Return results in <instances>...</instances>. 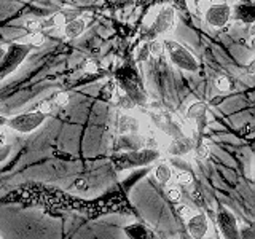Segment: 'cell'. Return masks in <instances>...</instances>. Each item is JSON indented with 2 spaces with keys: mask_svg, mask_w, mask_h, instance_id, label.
I'll list each match as a JSON object with an SVG mask.
<instances>
[{
  "mask_svg": "<svg viewBox=\"0 0 255 239\" xmlns=\"http://www.w3.org/2000/svg\"><path fill=\"white\" fill-rule=\"evenodd\" d=\"M125 233L126 236H129V238H135V239H139V238H147L148 235V231L143 228L140 223H134V225H129V227H126L125 228Z\"/></svg>",
  "mask_w": 255,
  "mask_h": 239,
  "instance_id": "cell-15",
  "label": "cell"
},
{
  "mask_svg": "<svg viewBox=\"0 0 255 239\" xmlns=\"http://www.w3.org/2000/svg\"><path fill=\"white\" fill-rule=\"evenodd\" d=\"M163 50H164L163 42H151V43H150V53H151V54L158 56V54H161V53H163Z\"/></svg>",
  "mask_w": 255,
  "mask_h": 239,
  "instance_id": "cell-26",
  "label": "cell"
},
{
  "mask_svg": "<svg viewBox=\"0 0 255 239\" xmlns=\"http://www.w3.org/2000/svg\"><path fill=\"white\" fill-rule=\"evenodd\" d=\"M0 238H3V236H2V235H0Z\"/></svg>",
  "mask_w": 255,
  "mask_h": 239,
  "instance_id": "cell-33",
  "label": "cell"
},
{
  "mask_svg": "<svg viewBox=\"0 0 255 239\" xmlns=\"http://www.w3.org/2000/svg\"><path fill=\"white\" fill-rule=\"evenodd\" d=\"M117 127L122 134H135L139 131V121L129 115H120Z\"/></svg>",
  "mask_w": 255,
  "mask_h": 239,
  "instance_id": "cell-12",
  "label": "cell"
},
{
  "mask_svg": "<svg viewBox=\"0 0 255 239\" xmlns=\"http://www.w3.org/2000/svg\"><path fill=\"white\" fill-rule=\"evenodd\" d=\"M155 177H156L158 182L167 183V182L172 179V169H171V166L166 164V163L158 164L156 169H155Z\"/></svg>",
  "mask_w": 255,
  "mask_h": 239,
  "instance_id": "cell-14",
  "label": "cell"
},
{
  "mask_svg": "<svg viewBox=\"0 0 255 239\" xmlns=\"http://www.w3.org/2000/svg\"><path fill=\"white\" fill-rule=\"evenodd\" d=\"M26 29L29 32H37L42 29V21H38V19H29L26 21Z\"/></svg>",
  "mask_w": 255,
  "mask_h": 239,
  "instance_id": "cell-25",
  "label": "cell"
},
{
  "mask_svg": "<svg viewBox=\"0 0 255 239\" xmlns=\"http://www.w3.org/2000/svg\"><path fill=\"white\" fill-rule=\"evenodd\" d=\"M159 156V153L156 150L151 148H142V150H135V151H129V153L125 155V161H126V167L131 166H145L150 164L151 161Z\"/></svg>",
  "mask_w": 255,
  "mask_h": 239,
  "instance_id": "cell-6",
  "label": "cell"
},
{
  "mask_svg": "<svg viewBox=\"0 0 255 239\" xmlns=\"http://www.w3.org/2000/svg\"><path fill=\"white\" fill-rule=\"evenodd\" d=\"M191 150H193V140L190 137H185V135H175L169 143V147H167V151L174 156L187 155Z\"/></svg>",
  "mask_w": 255,
  "mask_h": 239,
  "instance_id": "cell-9",
  "label": "cell"
},
{
  "mask_svg": "<svg viewBox=\"0 0 255 239\" xmlns=\"http://www.w3.org/2000/svg\"><path fill=\"white\" fill-rule=\"evenodd\" d=\"M204 18L209 26L222 29L233 18V10L228 3H211L204 10Z\"/></svg>",
  "mask_w": 255,
  "mask_h": 239,
  "instance_id": "cell-4",
  "label": "cell"
},
{
  "mask_svg": "<svg viewBox=\"0 0 255 239\" xmlns=\"http://www.w3.org/2000/svg\"><path fill=\"white\" fill-rule=\"evenodd\" d=\"M233 10V16L236 19L252 24L255 21V8L251 2H239L236 6H231Z\"/></svg>",
  "mask_w": 255,
  "mask_h": 239,
  "instance_id": "cell-10",
  "label": "cell"
},
{
  "mask_svg": "<svg viewBox=\"0 0 255 239\" xmlns=\"http://www.w3.org/2000/svg\"><path fill=\"white\" fill-rule=\"evenodd\" d=\"M175 180H177L180 185H190V183L193 182V175L188 171H179L175 174Z\"/></svg>",
  "mask_w": 255,
  "mask_h": 239,
  "instance_id": "cell-17",
  "label": "cell"
},
{
  "mask_svg": "<svg viewBox=\"0 0 255 239\" xmlns=\"http://www.w3.org/2000/svg\"><path fill=\"white\" fill-rule=\"evenodd\" d=\"M167 198L171 199V201L174 203H179L180 199H182V191L177 188V187H171V188H167Z\"/></svg>",
  "mask_w": 255,
  "mask_h": 239,
  "instance_id": "cell-22",
  "label": "cell"
},
{
  "mask_svg": "<svg viewBox=\"0 0 255 239\" xmlns=\"http://www.w3.org/2000/svg\"><path fill=\"white\" fill-rule=\"evenodd\" d=\"M215 86H217V90L222 91V93H227L231 90V82L228 77H219L217 82H215Z\"/></svg>",
  "mask_w": 255,
  "mask_h": 239,
  "instance_id": "cell-18",
  "label": "cell"
},
{
  "mask_svg": "<svg viewBox=\"0 0 255 239\" xmlns=\"http://www.w3.org/2000/svg\"><path fill=\"white\" fill-rule=\"evenodd\" d=\"M196 155L201 158V159H206V158H209L211 155V148L207 143L201 142V143H198V147H196Z\"/></svg>",
  "mask_w": 255,
  "mask_h": 239,
  "instance_id": "cell-20",
  "label": "cell"
},
{
  "mask_svg": "<svg viewBox=\"0 0 255 239\" xmlns=\"http://www.w3.org/2000/svg\"><path fill=\"white\" fill-rule=\"evenodd\" d=\"M188 233L191 238H204L207 235V230H209V220L204 214H196V215H190L188 217Z\"/></svg>",
  "mask_w": 255,
  "mask_h": 239,
  "instance_id": "cell-8",
  "label": "cell"
},
{
  "mask_svg": "<svg viewBox=\"0 0 255 239\" xmlns=\"http://www.w3.org/2000/svg\"><path fill=\"white\" fill-rule=\"evenodd\" d=\"M85 70H86V72H90V74H93V72L98 70V66H96V62L88 61V62L85 64Z\"/></svg>",
  "mask_w": 255,
  "mask_h": 239,
  "instance_id": "cell-30",
  "label": "cell"
},
{
  "mask_svg": "<svg viewBox=\"0 0 255 239\" xmlns=\"http://www.w3.org/2000/svg\"><path fill=\"white\" fill-rule=\"evenodd\" d=\"M69 102H70V98H69L67 93H58V94H56V98H54V104H56V106L66 107V106H69Z\"/></svg>",
  "mask_w": 255,
  "mask_h": 239,
  "instance_id": "cell-21",
  "label": "cell"
},
{
  "mask_svg": "<svg viewBox=\"0 0 255 239\" xmlns=\"http://www.w3.org/2000/svg\"><path fill=\"white\" fill-rule=\"evenodd\" d=\"M217 222H219V227H220V231L222 235L225 238H230V239H235V238H239V230H238V222L235 219V215L231 214L230 211L227 209H220L219 215H217Z\"/></svg>",
  "mask_w": 255,
  "mask_h": 239,
  "instance_id": "cell-7",
  "label": "cell"
},
{
  "mask_svg": "<svg viewBox=\"0 0 255 239\" xmlns=\"http://www.w3.org/2000/svg\"><path fill=\"white\" fill-rule=\"evenodd\" d=\"M86 19L85 18H74L64 24V35L67 38H77L85 32Z\"/></svg>",
  "mask_w": 255,
  "mask_h": 239,
  "instance_id": "cell-11",
  "label": "cell"
},
{
  "mask_svg": "<svg viewBox=\"0 0 255 239\" xmlns=\"http://www.w3.org/2000/svg\"><path fill=\"white\" fill-rule=\"evenodd\" d=\"M10 145H6V143H3V145H0V161H5V159L8 158V155H10Z\"/></svg>",
  "mask_w": 255,
  "mask_h": 239,
  "instance_id": "cell-28",
  "label": "cell"
},
{
  "mask_svg": "<svg viewBox=\"0 0 255 239\" xmlns=\"http://www.w3.org/2000/svg\"><path fill=\"white\" fill-rule=\"evenodd\" d=\"M174 26H175V10H174V6L164 5L156 14L153 29H155L156 34H169V32H172Z\"/></svg>",
  "mask_w": 255,
  "mask_h": 239,
  "instance_id": "cell-5",
  "label": "cell"
},
{
  "mask_svg": "<svg viewBox=\"0 0 255 239\" xmlns=\"http://www.w3.org/2000/svg\"><path fill=\"white\" fill-rule=\"evenodd\" d=\"M3 54H5V50H3V48H0V61H2V58H3Z\"/></svg>",
  "mask_w": 255,
  "mask_h": 239,
  "instance_id": "cell-32",
  "label": "cell"
},
{
  "mask_svg": "<svg viewBox=\"0 0 255 239\" xmlns=\"http://www.w3.org/2000/svg\"><path fill=\"white\" fill-rule=\"evenodd\" d=\"M150 43H143L140 48H139V51H137V61L139 62H145L148 61L150 58Z\"/></svg>",
  "mask_w": 255,
  "mask_h": 239,
  "instance_id": "cell-19",
  "label": "cell"
},
{
  "mask_svg": "<svg viewBox=\"0 0 255 239\" xmlns=\"http://www.w3.org/2000/svg\"><path fill=\"white\" fill-rule=\"evenodd\" d=\"M53 109V101H42L38 104V110L42 112V114H48V112H51Z\"/></svg>",
  "mask_w": 255,
  "mask_h": 239,
  "instance_id": "cell-27",
  "label": "cell"
},
{
  "mask_svg": "<svg viewBox=\"0 0 255 239\" xmlns=\"http://www.w3.org/2000/svg\"><path fill=\"white\" fill-rule=\"evenodd\" d=\"M211 3H212V0H195V5L199 8V10H206Z\"/></svg>",
  "mask_w": 255,
  "mask_h": 239,
  "instance_id": "cell-29",
  "label": "cell"
},
{
  "mask_svg": "<svg viewBox=\"0 0 255 239\" xmlns=\"http://www.w3.org/2000/svg\"><path fill=\"white\" fill-rule=\"evenodd\" d=\"M188 118L190 120H193V121H199V123H203V120L206 117V106L201 102H196L193 104L190 109H188Z\"/></svg>",
  "mask_w": 255,
  "mask_h": 239,
  "instance_id": "cell-13",
  "label": "cell"
},
{
  "mask_svg": "<svg viewBox=\"0 0 255 239\" xmlns=\"http://www.w3.org/2000/svg\"><path fill=\"white\" fill-rule=\"evenodd\" d=\"M46 120V115L42 114L40 110L35 112H27V114L16 115L13 118L6 120V126L11 127L13 131L21 132V134H29L34 132L37 127H40Z\"/></svg>",
  "mask_w": 255,
  "mask_h": 239,
  "instance_id": "cell-3",
  "label": "cell"
},
{
  "mask_svg": "<svg viewBox=\"0 0 255 239\" xmlns=\"http://www.w3.org/2000/svg\"><path fill=\"white\" fill-rule=\"evenodd\" d=\"M29 53H30V46L27 43H13L8 46L2 61H0V80L18 69L22 64V61L27 58Z\"/></svg>",
  "mask_w": 255,
  "mask_h": 239,
  "instance_id": "cell-2",
  "label": "cell"
},
{
  "mask_svg": "<svg viewBox=\"0 0 255 239\" xmlns=\"http://www.w3.org/2000/svg\"><path fill=\"white\" fill-rule=\"evenodd\" d=\"M163 46H164L167 56H169L171 62L175 67H179L182 70H187V72H196L198 70V67H199L198 59L195 58V54L190 50H187L182 43L175 42V40H164Z\"/></svg>",
  "mask_w": 255,
  "mask_h": 239,
  "instance_id": "cell-1",
  "label": "cell"
},
{
  "mask_svg": "<svg viewBox=\"0 0 255 239\" xmlns=\"http://www.w3.org/2000/svg\"><path fill=\"white\" fill-rule=\"evenodd\" d=\"M27 45H29L30 48H38V46H43V45H45V35H43L40 30H37V32H29V37H27Z\"/></svg>",
  "mask_w": 255,
  "mask_h": 239,
  "instance_id": "cell-16",
  "label": "cell"
},
{
  "mask_svg": "<svg viewBox=\"0 0 255 239\" xmlns=\"http://www.w3.org/2000/svg\"><path fill=\"white\" fill-rule=\"evenodd\" d=\"M74 187L80 191H86L88 188H90V182H88L85 177H77L74 180Z\"/></svg>",
  "mask_w": 255,
  "mask_h": 239,
  "instance_id": "cell-24",
  "label": "cell"
},
{
  "mask_svg": "<svg viewBox=\"0 0 255 239\" xmlns=\"http://www.w3.org/2000/svg\"><path fill=\"white\" fill-rule=\"evenodd\" d=\"M3 143H5V134L0 131V145H3Z\"/></svg>",
  "mask_w": 255,
  "mask_h": 239,
  "instance_id": "cell-31",
  "label": "cell"
},
{
  "mask_svg": "<svg viewBox=\"0 0 255 239\" xmlns=\"http://www.w3.org/2000/svg\"><path fill=\"white\" fill-rule=\"evenodd\" d=\"M175 212H177V215H179L180 219H183V220H188V217L191 215L190 207L185 206V204H179L177 207H175Z\"/></svg>",
  "mask_w": 255,
  "mask_h": 239,
  "instance_id": "cell-23",
  "label": "cell"
}]
</instances>
